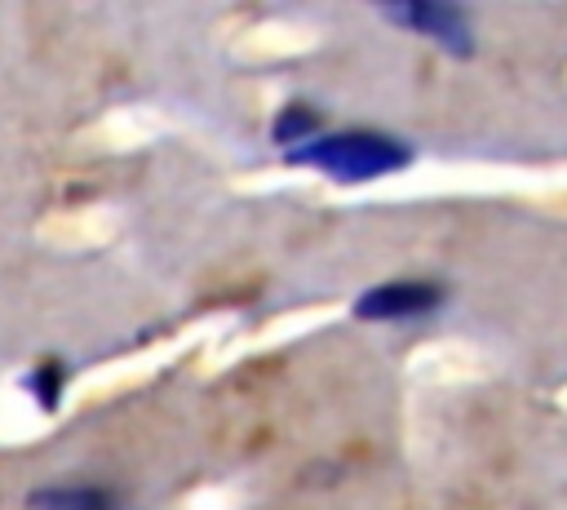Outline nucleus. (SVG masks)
Wrapping results in <instances>:
<instances>
[{"label": "nucleus", "instance_id": "obj_2", "mask_svg": "<svg viewBox=\"0 0 567 510\" xmlns=\"http://www.w3.org/2000/svg\"><path fill=\"white\" fill-rule=\"evenodd\" d=\"M443 302H447V288L434 279H385L363 288L350 310L363 324H416L443 310Z\"/></svg>", "mask_w": 567, "mask_h": 510}, {"label": "nucleus", "instance_id": "obj_6", "mask_svg": "<svg viewBox=\"0 0 567 510\" xmlns=\"http://www.w3.org/2000/svg\"><path fill=\"white\" fill-rule=\"evenodd\" d=\"M62 386H66V364L62 359H40L31 373H27V390L35 395V404L44 408V412H53L58 404H62Z\"/></svg>", "mask_w": 567, "mask_h": 510}, {"label": "nucleus", "instance_id": "obj_1", "mask_svg": "<svg viewBox=\"0 0 567 510\" xmlns=\"http://www.w3.org/2000/svg\"><path fill=\"white\" fill-rule=\"evenodd\" d=\"M284 160L319 169L332 182L359 186V182H377V177H390V173L408 169L412 164V146L403 137H394V133H381V129H337V133L310 137L306 146L288 151Z\"/></svg>", "mask_w": 567, "mask_h": 510}, {"label": "nucleus", "instance_id": "obj_3", "mask_svg": "<svg viewBox=\"0 0 567 510\" xmlns=\"http://www.w3.org/2000/svg\"><path fill=\"white\" fill-rule=\"evenodd\" d=\"M381 18L412 31V35H425L430 44L447 49L452 58H470L474 53V27H470V13L461 4H447V0H399V4H381Z\"/></svg>", "mask_w": 567, "mask_h": 510}, {"label": "nucleus", "instance_id": "obj_4", "mask_svg": "<svg viewBox=\"0 0 567 510\" xmlns=\"http://www.w3.org/2000/svg\"><path fill=\"white\" fill-rule=\"evenodd\" d=\"M27 510H124L120 492L102 483H49L27 497Z\"/></svg>", "mask_w": 567, "mask_h": 510}, {"label": "nucleus", "instance_id": "obj_5", "mask_svg": "<svg viewBox=\"0 0 567 510\" xmlns=\"http://www.w3.org/2000/svg\"><path fill=\"white\" fill-rule=\"evenodd\" d=\"M319 133H323V115H319L310 102H288V106H279V115H275V124H270V137H275V146H284V155L297 151V146H306V142L319 137Z\"/></svg>", "mask_w": 567, "mask_h": 510}]
</instances>
